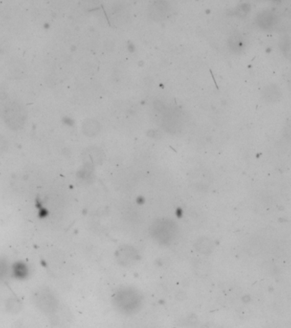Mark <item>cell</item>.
Listing matches in <instances>:
<instances>
[{
  "label": "cell",
  "instance_id": "obj_7",
  "mask_svg": "<svg viewBox=\"0 0 291 328\" xmlns=\"http://www.w3.org/2000/svg\"><path fill=\"white\" fill-rule=\"evenodd\" d=\"M196 250L202 254H210L214 249V244L209 238H198L195 244Z\"/></svg>",
  "mask_w": 291,
  "mask_h": 328
},
{
  "label": "cell",
  "instance_id": "obj_1",
  "mask_svg": "<svg viewBox=\"0 0 291 328\" xmlns=\"http://www.w3.org/2000/svg\"><path fill=\"white\" fill-rule=\"evenodd\" d=\"M4 119L9 127L18 129L23 126L26 118L24 108L16 103H10L4 108Z\"/></svg>",
  "mask_w": 291,
  "mask_h": 328
},
{
  "label": "cell",
  "instance_id": "obj_14",
  "mask_svg": "<svg viewBox=\"0 0 291 328\" xmlns=\"http://www.w3.org/2000/svg\"><path fill=\"white\" fill-rule=\"evenodd\" d=\"M166 3L164 2H158V3L154 4V11H153V15H155L156 17H162L163 15H165L166 11H167V6H165Z\"/></svg>",
  "mask_w": 291,
  "mask_h": 328
},
{
  "label": "cell",
  "instance_id": "obj_16",
  "mask_svg": "<svg viewBox=\"0 0 291 328\" xmlns=\"http://www.w3.org/2000/svg\"><path fill=\"white\" fill-rule=\"evenodd\" d=\"M8 264L6 263V260L0 257V280L6 278V275L8 274Z\"/></svg>",
  "mask_w": 291,
  "mask_h": 328
},
{
  "label": "cell",
  "instance_id": "obj_9",
  "mask_svg": "<svg viewBox=\"0 0 291 328\" xmlns=\"http://www.w3.org/2000/svg\"><path fill=\"white\" fill-rule=\"evenodd\" d=\"M264 97L270 102H276L281 98V92L277 85H269L264 90Z\"/></svg>",
  "mask_w": 291,
  "mask_h": 328
},
{
  "label": "cell",
  "instance_id": "obj_8",
  "mask_svg": "<svg viewBox=\"0 0 291 328\" xmlns=\"http://www.w3.org/2000/svg\"><path fill=\"white\" fill-rule=\"evenodd\" d=\"M118 256L119 260L121 261V264H123V265H127L131 261H133L134 257H135V253H134L133 249L131 248L130 246H125V247L120 250Z\"/></svg>",
  "mask_w": 291,
  "mask_h": 328
},
{
  "label": "cell",
  "instance_id": "obj_17",
  "mask_svg": "<svg viewBox=\"0 0 291 328\" xmlns=\"http://www.w3.org/2000/svg\"><path fill=\"white\" fill-rule=\"evenodd\" d=\"M7 147H8V142H7V140H6V138L0 135V154L5 152Z\"/></svg>",
  "mask_w": 291,
  "mask_h": 328
},
{
  "label": "cell",
  "instance_id": "obj_2",
  "mask_svg": "<svg viewBox=\"0 0 291 328\" xmlns=\"http://www.w3.org/2000/svg\"><path fill=\"white\" fill-rule=\"evenodd\" d=\"M175 224L170 220L156 221L152 226V234L162 244H168L175 236Z\"/></svg>",
  "mask_w": 291,
  "mask_h": 328
},
{
  "label": "cell",
  "instance_id": "obj_6",
  "mask_svg": "<svg viewBox=\"0 0 291 328\" xmlns=\"http://www.w3.org/2000/svg\"><path fill=\"white\" fill-rule=\"evenodd\" d=\"M258 24L262 29H271L276 23V16L269 11L260 14L257 18Z\"/></svg>",
  "mask_w": 291,
  "mask_h": 328
},
{
  "label": "cell",
  "instance_id": "obj_15",
  "mask_svg": "<svg viewBox=\"0 0 291 328\" xmlns=\"http://www.w3.org/2000/svg\"><path fill=\"white\" fill-rule=\"evenodd\" d=\"M281 50L283 51V54L288 57L289 53H290V42L288 37H285L281 40L280 43Z\"/></svg>",
  "mask_w": 291,
  "mask_h": 328
},
{
  "label": "cell",
  "instance_id": "obj_13",
  "mask_svg": "<svg viewBox=\"0 0 291 328\" xmlns=\"http://www.w3.org/2000/svg\"><path fill=\"white\" fill-rule=\"evenodd\" d=\"M6 308L10 312L17 313L19 310H21V302L15 298H10L7 300V302H6Z\"/></svg>",
  "mask_w": 291,
  "mask_h": 328
},
{
  "label": "cell",
  "instance_id": "obj_5",
  "mask_svg": "<svg viewBox=\"0 0 291 328\" xmlns=\"http://www.w3.org/2000/svg\"><path fill=\"white\" fill-rule=\"evenodd\" d=\"M82 131L88 137H93L100 131V124L96 120H86L82 124Z\"/></svg>",
  "mask_w": 291,
  "mask_h": 328
},
{
  "label": "cell",
  "instance_id": "obj_3",
  "mask_svg": "<svg viewBox=\"0 0 291 328\" xmlns=\"http://www.w3.org/2000/svg\"><path fill=\"white\" fill-rule=\"evenodd\" d=\"M115 302L120 310L123 311H133L140 303L139 295L133 290H123L116 293Z\"/></svg>",
  "mask_w": 291,
  "mask_h": 328
},
{
  "label": "cell",
  "instance_id": "obj_10",
  "mask_svg": "<svg viewBox=\"0 0 291 328\" xmlns=\"http://www.w3.org/2000/svg\"><path fill=\"white\" fill-rule=\"evenodd\" d=\"M229 47L235 52H242L244 49V40L239 36H233L229 39Z\"/></svg>",
  "mask_w": 291,
  "mask_h": 328
},
{
  "label": "cell",
  "instance_id": "obj_4",
  "mask_svg": "<svg viewBox=\"0 0 291 328\" xmlns=\"http://www.w3.org/2000/svg\"><path fill=\"white\" fill-rule=\"evenodd\" d=\"M35 303L46 314H55L58 308L57 297L49 290H42L35 295Z\"/></svg>",
  "mask_w": 291,
  "mask_h": 328
},
{
  "label": "cell",
  "instance_id": "obj_11",
  "mask_svg": "<svg viewBox=\"0 0 291 328\" xmlns=\"http://www.w3.org/2000/svg\"><path fill=\"white\" fill-rule=\"evenodd\" d=\"M194 268H195L196 274L201 275V276H205L210 271V265L207 261H197Z\"/></svg>",
  "mask_w": 291,
  "mask_h": 328
},
{
  "label": "cell",
  "instance_id": "obj_12",
  "mask_svg": "<svg viewBox=\"0 0 291 328\" xmlns=\"http://www.w3.org/2000/svg\"><path fill=\"white\" fill-rule=\"evenodd\" d=\"M13 273L15 276L21 279V278H24V277H26L28 275L29 269H28V267L25 264L18 263L16 265H14Z\"/></svg>",
  "mask_w": 291,
  "mask_h": 328
}]
</instances>
